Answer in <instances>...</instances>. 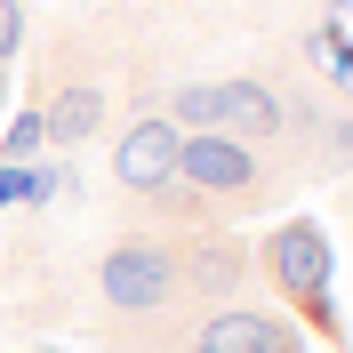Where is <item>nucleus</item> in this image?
<instances>
[{"mask_svg": "<svg viewBox=\"0 0 353 353\" xmlns=\"http://www.w3.org/2000/svg\"><path fill=\"white\" fill-rule=\"evenodd\" d=\"M176 176L201 193L209 225L257 217V209H273V201L289 193V169H281V161H265L257 145L217 137V129H185V145H176Z\"/></svg>", "mask_w": 353, "mask_h": 353, "instance_id": "nucleus-1", "label": "nucleus"}, {"mask_svg": "<svg viewBox=\"0 0 353 353\" xmlns=\"http://www.w3.org/2000/svg\"><path fill=\"white\" fill-rule=\"evenodd\" d=\"M257 249V273L273 289H281V305L305 321V330H321V337H345V313L330 305V281H337V249H330V233L313 217H281V225H265V241H249Z\"/></svg>", "mask_w": 353, "mask_h": 353, "instance_id": "nucleus-2", "label": "nucleus"}, {"mask_svg": "<svg viewBox=\"0 0 353 353\" xmlns=\"http://www.w3.org/2000/svg\"><path fill=\"white\" fill-rule=\"evenodd\" d=\"M97 305L112 313V321H176L185 305V281H176V241L169 233H121V241H105V257H97Z\"/></svg>", "mask_w": 353, "mask_h": 353, "instance_id": "nucleus-3", "label": "nucleus"}, {"mask_svg": "<svg viewBox=\"0 0 353 353\" xmlns=\"http://www.w3.org/2000/svg\"><path fill=\"white\" fill-rule=\"evenodd\" d=\"M176 281H185V305L209 313V305H241V289L257 281V249L225 225H201L193 241H176Z\"/></svg>", "mask_w": 353, "mask_h": 353, "instance_id": "nucleus-4", "label": "nucleus"}, {"mask_svg": "<svg viewBox=\"0 0 353 353\" xmlns=\"http://www.w3.org/2000/svg\"><path fill=\"white\" fill-rule=\"evenodd\" d=\"M185 345L193 353H305V337L265 305H209L185 321Z\"/></svg>", "mask_w": 353, "mask_h": 353, "instance_id": "nucleus-5", "label": "nucleus"}, {"mask_svg": "<svg viewBox=\"0 0 353 353\" xmlns=\"http://www.w3.org/2000/svg\"><path fill=\"white\" fill-rule=\"evenodd\" d=\"M176 145H185V129H176L169 112L129 121V129H121V145H112V185H121L129 201H153L161 185L176 176Z\"/></svg>", "mask_w": 353, "mask_h": 353, "instance_id": "nucleus-6", "label": "nucleus"}, {"mask_svg": "<svg viewBox=\"0 0 353 353\" xmlns=\"http://www.w3.org/2000/svg\"><path fill=\"white\" fill-rule=\"evenodd\" d=\"M97 129H105V88H97V81H65V88H57V105L41 112V137L57 145V153L88 145Z\"/></svg>", "mask_w": 353, "mask_h": 353, "instance_id": "nucleus-7", "label": "nucleus"}, {"mask_svg": "<svg viewBox=\"0 0 353 353\" xmlns=\"http://www.w3.org/2000/svg\"><path fill=\"white\" fill-rule=\"evenodd\" d=\"M24 48V0H0V65Z\"/></svg>", "mask_w": 353, "mask_h": 353, "instance_id": "nucleus-8", "label": "nucleus"}, {"mask_svg": "<svg viewBox=\"0 0 353 353\" xmlns=\"http://www.w3.org/2000/svg\"><path fill=\"white\" fill-rule=\"evenodd\" d=\"M321 153H330V161H353V112H345V121H330V129H321Z\"/></svg>", "mask_w": 353, "mask_h": 353, "instance_id": "nucleus-9", "label": "nucleus"}, {"mask_svg": "<svg viewBox=\"0 0 353 353\" xmlns=\"http://www.w3.org/2000/svg\"><path fill=\"white\" fill-rule=\"evenodd\" d=\"M32 145H41V121H17V129H8V161H24Z\"/></svg>", "mask_w": 353, "mask_h": 353, "instance_id": "nucleus-10", "label": "nucleus"}, {"mask_svg": "<svg viewBox=\"0 0 353 353\" xmlns=\"http://www.w3.org/2000/svg\"><path fill=\"white\" fill-rule=\"evenodd\" d=\"M153 353H193V345H185V337H169V345H153Z\"/></svg>", "mask_w": 353, "mask_h": 353, "instance_id": "nucleus-11", "label": "nucleus"}, {"mask_svg": "<svg viewBox=\"0 0 353 353\" xmlns=\"http://www.w3.org/2000/svg\"><path fill=\"white\" fill-rule=\"evenodd\" d=\"M0 105H8V65H0Z\"/></svg>", "mask_w": 353, "mask_h": 353, "instance_id": "nucleus-12", "label": "nucleus"}]
</instances>
